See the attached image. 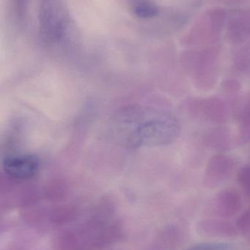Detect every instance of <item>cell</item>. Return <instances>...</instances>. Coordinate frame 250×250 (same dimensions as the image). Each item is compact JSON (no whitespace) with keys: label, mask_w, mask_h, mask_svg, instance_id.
I'll return each instance as SVG.
<instances>
[{"label":"cell","mask_w":250,"mask_h":250,"mask_svg":"<svg viewBox=\"0 0 250 250\" xmlns=\"http://www.w3.org/2000/svg\"><path fill=\"white\" fill-rule=\"evenodd\" d=\"M120 227L114 219L94 217L66 230L59 239L62 250H97L118 237Z\"/></svg>","instance_id":"1"},{"label":"cell","mask_w":250,"mask_h":250,"mask_svg":"<svg viewBox=\"0 0 250 250\" xmlns=\"http://www.w3.org/2000/svg\"><path fill=\"white\" fill-rule=\"evenodd\" d=\"M179 130L177 121L173 117L164 115L139 125L132 134L131 141L135 146L167 145L177 138Z\"/></svg>","instance_id":"2"},{"label":"cell","mask_w":250,"mask_h":250,"mask_svg":"<svg viewBox=\"0 0 250 250\" xmlns=\"http://www.w3.org/2000/svg\"><path fill=\"white\" fill-rule=\"evenodd\" d=\"M187 108L192 115L214 124H223L227 119L226 104L216 97L202 100L191 99L188 101Z\"/></svg>","instance_id":"3"},{"label":"cell","mask_w":250,"mask_h":250,"mask_svg":"<svg viewBox=\"0 0 250 250\" xmlns=\"http://www.w3.org/2000/svg\"><path fill=\"white\" fill-rule=\"evenodd\" d=\"M236 167L234 160L225 154L213 156L205 167L204 183L209 188L223 185L233 175Z\"/></svg>","instance_id":"4"},{"label":"cell","mask_w":250,"mask_h":250,"mask_svg":"<svg viewBox=\"0 0 250 250\" xmlns=\"http://www.w3.org/2000/svg\"><path fill=\"white\" fill-rule=\"evenodd\" d=\"M194 84L201 90L208 91L217 84L219 78L218 67L211 59H202L192 62L185 66Z\"/></svg>","instance_id":"5"},{"label":"cell","mask_w":250,"mask_h":250,"mask_svg":"<svg viewBox=\"0 0 250 250\" xmlns=\"http://www.w3.org/2000/svg\"><path fill=\"white\" fill-rule=\"evenodd\" d=\"M3 169L11 179L27 180L36 174L39 169V161L36 157L29 154L12 156L4 159Z\"/></svg>","instance_id":"6"},{"label":"cell","mask_w":250,"mask_h":250,"mask_svg":"<svg viewBox=\"0 0 250 250\" xmlns=\"http://www.w3.org/2000/svg\"><path fill=\"white\" fill-rule=\"evenodd\" d=\"M242 196L234 189L220 191L214 198V211L223 217H230L242 208Z\"/></svg>","instance_id":"7"},{"label":"cell","mask_w":250,"mask_h":250,"mask_svg":"<svg viewBox=\"0 0 250 250\" xmlns=\"http://www.w3.org/2000/svg\"><path fill=\"white\" fill-rule=\"evenodd\" d=\"M205 142L214 149L226 150L230 147V136L226 129L218 128L210 131L205 136Z\"/></svg>","instance_id":"8"},{"label":"cell","mask_w":250,"mask_h":250,"mask_svg":"<svg viewBox=\"0 0 250 250\" xmlns=\"http://www.w3.org/2000/svg\"><path fill=\"white\" fill-rule=\"evenodd\" d=\"M204 234L209 236H233L236 232L234 227L228 223L216 220H207L203 222L201 227Z\"/></svg>","instance_id":"9"},{"label":"cell","mask_w":250,"mask_h":250,"mask_svg":"<svg viewBox=\"0 0 250 250\" xmlns=\"http://www.w3.org/2000/svg\"><path fill=\"white\" fill-rule=\"evenodd\" d=\"M134 13L142 19H151L159 13V8L152 0H130Z\"/></svg>","instance_id":"10"},{"label":"cell","mask_w":250,"mask_h":250,"mask_svg":"<svg viewBox=\"0 0 250 250\" xmlns=\"http://www.w3.org/2000/svg\"><path fill=\"white\" fill-rule=\"evenodd\" d=\"M237 182L242 189L250 195V165H245L239 169Z\"/></svg>","instance_id":"11"},{"label":"cell","mask_w":250,"mask_h":250,"mask_svg":"<svg viewBox=\"0 0 250 250\" xmlns=\"http://www.w3.org/2000/svg\"><path fill=\"white\" fill-rule=\"evenodd\" d=\"M240 84L237 81L228 80L223 83V90L230 96L236 95L240 90Z\"/></svg>","instance_id":"12"},{"label":"cell","mask_w":250,"mask_h":250,"mask_svg":"<svg viewBox=\"0 0 250 250\" xmlns=\"http://www.w3.org/2000/svg\"><path fill=\"white\" fill-rule=\"evenodd\" d=\"M228 246L223 244H206L191 248L189 250H227Z\"/></svg>","instance_id":"13"}]
</instances>
